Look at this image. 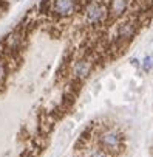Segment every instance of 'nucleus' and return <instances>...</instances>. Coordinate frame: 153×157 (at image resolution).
<instances>
[{
    "label": "nucleus",
    "mask_w": 153,
    "mask_h": 157,
    "mask_svg": "<svg viewBox=\"0 0 153 157\" xmlns=\"http://www.w3.org/2000/svg\"><path fill=\"white\" fill-rule=\"evenodd\" d=\"M99 143H101L102 149L107 151V152H118L122 146V137H121V134L118 131L108 129V131L101 134Z\"/></svg>",
    "instance_id": "1"
},
{
    "label": "nucleus",
    "mask_w": 153,
    "mask_h": 157,
    "mask_svg": "<svg viewBox=\"0 0 153 157\" xmlns=\"http://www.w3.org/2000/svg\"><path fill=\"white\" fill-rule=\"evenodd\" d=\"M141 65H142V69H144L145 72H150V70L153 69V58L147 56V58L141 62Z\"/></svg>",
    "instance_id": "7"
},
{
    "label": "nucleus",
    "mask_w": 153,
    "mask_h": 157,
    "mask_svg": "<svg viewBox=\"0 0 153 157\" xmlns=\"http://www.w3.org/2000/svg\"><path fill=\"white\" fill-rule=\"evenodd\" d=\"M90 70H91V64H90L88 61H77V62H74V65H73L71 75H73V78H76V79H85L87 76H88Z\"/></svg>",
    "instance_id": "4"
},
{
    "label": "nucleus",
    "mask_w": 153,
    "mask_h": 157,
    "mask_svg": "<svg viewBox=\"0 0 153 157\" xmlns=\"http://www.w3.org/2000/svg\"><path fill=\"white\" fill-rule=\"evenodd\" d=\"M118 33H119L121 39H130V37H133V34H135V25L130 24V22H125V24H122L119 27Z\"/></svg>",
    "instance_id": "5"
},
{
    "label": "nucleus",
    "mask_w": 153,
    "mask_h": 157,
    "mask_svg": "<svg viewBox=\"0 0 153 157\" xmlns=\"http://www.w3.org/2000/svg\"><path fill=\"white\" fill-rule=\"evenodd\" d=\"M127 5H128V0H113L112 2V13L115 16H121V14L125 13Z\"/></svg>",
    "instance_id": "6"
},
{
    "label": "nucleus",
    "mask_w": 153,
    "mask_h": 157,
    "mask_svg": "<svg viewBox=\"0 0 153 157\" xmlns=\"http://www.w3.org/2000/svg\"><path fill=\"white\" fill-rule=\"evenodd\" d=\"M90 157H108V154H107V151H94Z\"/></svg>",
    "instance_id": "9"
},
{
    "label": "nucleus",
    "mask_w": 153,
    "mask_h": 157,
    "mask_svg": "<svg viewBox=\"0 0 153 157\" xmlns=\"http://www.w3.org/2000/svg\"><path fill=\"white\" fill-rule=\"evenodd\" d=\"M76 8L74 0H54L53 2V10L57 16H70L73 14Z\"/></svg>",
    "instance_id": "3"
},
{
    "label": "nucleus",
    "mask_w": 153,
    "mask_h": 157,
    "mask_svg": "<svg viewBox=\"0 0 153 157\" xmlns=\"http://www.w3.org/2000/svg\"><path fill=\"white\" fill-rule=\"evenodd\" d=\"M5 78H6V70H5V65L0 62V86L5 82Z\"/></svg>",
    "instance_id": "8"
},
{
    "label": "nucleus",
    "mask_w": 153,
    "mask_h": 157,
    "mask_svg": "<svg viewBox=\"0 0 153 157\" xmlns=\"http://www.w3.org/2000/svg\"><path fill=\"white\" fill-rule=\"evenodd\" d=\"M87 20L90 22V24H99L102 22L107 16V10L105 6H102L101 3H96V2H91L88 6H87Z\"/></svg>",
    "instance_id": "2"
}]
</instances>
